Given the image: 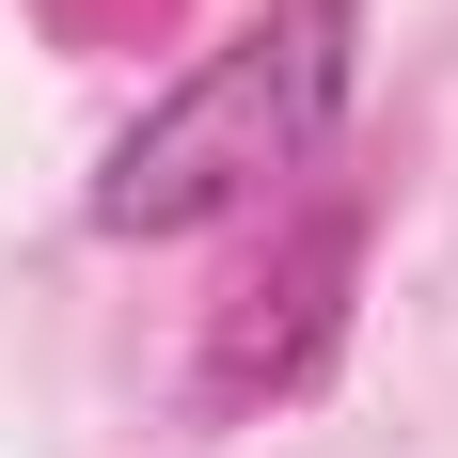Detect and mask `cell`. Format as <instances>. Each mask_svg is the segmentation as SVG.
<instances>
[{
    "instance_id": "6da1fadb",
    "label": "cell",
    "mask_w": 458,
    "mask_h": 458,
    "mask_svg": "<svg viewBox=\"0 0 458 458\" xmlns=\"http://www.w3.org/2000/svg\"><path fill=\"white\" fill-rule=\"evenodd\" d=\"M332 111H348V0H284V16H253L237 47H206V64L111 142L95 222L111 237H190V222H222V206H253V190H284L332 142Z\"/></svg>"
}]
</instances>
